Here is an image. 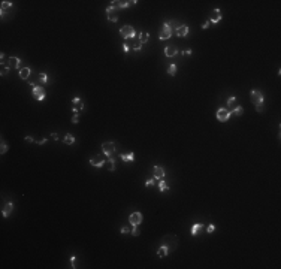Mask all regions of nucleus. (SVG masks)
<instances>
[{
	"mask_svg": "<svg viewBox=\"0 0 281 269\" xmlns=\"http://www.w3.org/2000/svg\"><path fill=\"white\" fill-rule=\"evenodd\" d=\"M120 36H121L123 39H126V41H130L136 36V31H135V28L132 26H124V27H121V30H120Z\"/></svg>",
	"mask_w": 281,
	"mask_h": 269,
	"instance_id": "f257e3e1",
	"label": "nucleus"
},
{
	"mask_svg": "<svg viewBox=\"0 0 281 269\" xmlns=\"http://www.w3.org/2000/svg\"><path fill=\"white\" fill-rule=\"evenodd\" d=\"M31 87H33V88H31V94H33V97H34L36 100H39V102L45 100L47 94H45V90H44L41 85H37V84H33Z\"/></svg>",
	"mask_w": 281,
	"mask_h": 269,
	"instance_id": "f03ea898",
	"label": "nucleus"
},
{
	"mask_svg": "<svg viewBox=\"0 0 281 269\" xmlns=\"http://www.w3.org/2000/svg\"><path fill=\"white\" fill-rule=\"evenodd\" d=\"M106 160H108L106 154H97V156H94V157L90 159V165L94 166V168H102V166H105Z\"/></svg>",
	"mask_w": 281,
	"mask_h": 269,
	"instance_id": "7ed1b4c3",
	"label": "nucleus"
},
{
	"mask_svg": "<svg viewBox=\"0 0 281 269\" xmlns=\"http://www.w3.org/2000/svg\"><path fill=\"white\" fill-rule=\"evenodd\" d=\"M162 242H163V245H166L169 250H174V248H177V245H178V238H177L175 235H166V236L162 239Z\"/></svg>",
	"mask_w": 281,
	"mask_h": 269,
	"instance_id": "20e7f679",
	"label": "nucleus"
},
{
	"mask_svg": "<svg viewBox=\"0 0 281 269\" xmlns=\"http://www.w3.org/2000/svg\"><path fill=\"white\" fill-rule=\"evenodd\" d=\"M70 106H72V111L75 114H79L82 109H84V102L81 97H73L72 102H70Z\"/></svg>",
	"mask_w": 281,
	"mask_h": 269,
	"instance_id": "39448f33",
	"label": "nucleus"
},
{
	"mask_svg": "<svg viewBox=\"0 0 281 269\" xmlns=\"http://www.w3.org/2000/svg\"><path fill=\"white\" fill-rule=\"evenodd\" d=\"M102 148H103V154H106L108 157L109 156H112L114 154V152L117 151V144L115 142H103L102 144Z\"/></svg>",
	"mask_w": 281,
	"mask_h": 269,
	"instance_id": "423d86ee",
	"label": "nucleus"
},
{
	"mask_svg": "<svg viewBox=\"0 0 281 269\" xmlns=\"http://www.w3.org/2000/svg\"><path fill=\"white\" fill-rule=\"evenodd\" d=\"M138 2L136 0H130V2H120V0H112L111 2V6H114L115 9H124V8H129L132 5H136Z\"/></svg>",
	"mask_w": 281,
	"mask_h": 269,
	"instance_id": "0eeeda50",
	"label": "nucleus"
},
{
	"mask_svg": "<svg viewBox=\"0 0 281 269\" xmlns=\"http://www.w3.org/2000/svg\"><path fill=\"white\" fill-rule=\"evenodd\" d=\"M250 100H251V103H254V105H262V103H263V94H262L259 90H253V91L250 93Z\"/></svg>",
	"mask_w": 281,
	"mask_h": 269,
	"instance_id": "6e6552de",
	"label": "nucleus"
},
{
	"mask_svg": "<svg viewBox=\"0 0 281 269\" xmlns=\"http://www.w3.org/2000/svg\"><path fill=\"white\" fill-rule=\"evenodd\" d=\"M106 15H108V20L111 23H117L118 21V9H115L114 6H108L106 8Z\"/></svg>",
	"mask_w": 281,
	"mask_h": 269,
	"instance_id": "1a4fd4ad",
	"label": "nucleus"
},
{
	"mask_svg": "<svg viewBox=\"0 0 281 269\" xmlns=\"http://www.w3.org/2000/svg\"><path fill=\"white\" fill-rule=\"evenodd\" d=\"M172 36V28L169 27V24L168 23H165L163 24V28H162V31H160V41H166V39H169V37Z\"/></svg>",
	"mask_w": 281,
	"mask_h": 269,
	"instance_id": "9d476101",
	"label": "nucleus"
},
{
	"mask_svg": "<svg viewBox=\"0 0 281 269\" xmlns=\"http://www.w3.org/2000/svg\"><path fill=\"white\" fill-rule=\"evenodd\" d=\"M230 111H227V109H224V108H220L218 111H217V120L218 121H227L229 118H230Z\"/></svg>",
	"mask_w": 281,
	"mask_h": 269,
	"instance_id": "9b49d317",
	"label": "nucleus"
},
{
	"mask_svg": "<svg viewBox=\"0 0 281 269\" xmlns=\"http://www.w3.org/2000/svg\"><path fill=\"white\" fill-rule=\"evenodd\" d=\"M6 66H8L9 69H20L21 60H20L18 57H9L8 61H6Z\"/></svg>",
	"mask_w": 281,
	"mask_h": 269,
	"instance_id": "f8f14e48",
	"label": "nucleus"
},
{
	"mask_svg": "<svg viewBox=\"0 0 281 269\" xmlns=\"http://www.w3.org/2000/svg\"><path fill=\"white\" fill-rule=\"evenodd\" d=\"M153 174H154V178H155V179H165L166 171H165L162 166H154V168H153Z\"/></svg>",
	"mask_w": 281,
	"mask_h": 269,
	"instance_id": "ddd939ff",
	"label": "nucleus"
},
{
	"mask_svg": "<svg viewBox=\"0 0 281 269\" xmlns=\"http://www.w3.org/2000/svg\"><path fill=\"white\" fill-rule=\"evenodd\" d=\"M221 18H223L221 11H220V9H212V12H211V18H209L211 24H217V23H220Z\"/></svg>",
	"mask_w": 281,
	"mask_h": 269,
	"instance_id": "4468645a",
	"label": "nucleus"
},
{
	"mask_svg": "<svg viewBox=\"0 0 281 269\" xmlns=\"http://www.w3.org/2000/svg\"><path fill=\"white\" fill-rule=\"evenodd\" d=\"M142 218H144V217H142V214H141V212H133V214L130 215V218H129V220H130L132 226H139V224L142 223Z\"/></svg>",
	"mask_w": 281,
	"mask_h": 269,
	"instance_id": "2eb2a0df",
	"label": "nucleus"
},
{
	"mask_svg": "<svg viewBox=\"0 0 281 269\" xmlns=\"http://www.w3.org/2000/svg\"><path fill=\"white\" fill-rule=\"evenodd\" d=\"M175 33H177V36L184 37V36H187V34H188V27H187L185 24H181L178 28H175Z\"/></svg>",
	"mask_w": 281,
	"mask_h": 269,
	"instance_id": "dca6fc26",
	"label": "nucleus"
},
{
	"mask_svg": "<svg viewBox=\"0 0 281 269\" xmlns=\"http://www.w3.org/2000/svg\"><path fill=\"white\" fill-rule=\"evenodd\" d=\"M12 209H14V203H12V202L5 203V206L2 208V214H3V217H9L11 212H12Z\"/></svg>",
	"mask_w": 281,
	"mask_h": 269,
	"instance_id": "f3484780",
	"label": "nucleus"
},
{
	"mask_svg": "<svg viewBox=\"0 0 281 269\" xmlns=\"http://www.w3.org/2000/svg\"><path fill=\"white\" fill-rule=\"evenodd\" d=\"M130 44H132V48L135 51H142V44H141V41L138 39L136 36L133 37V39H130Z\"/></svg>",
	"mask_w": 281,
	"mask_h": 269,
	"instance_id": "a211bd4d",
	"label": "nucleus"
},
{
	"mask_svg": "<svg viewBox=\"0 0 281 269\" xmlns=\"http://www.w3.org/2000/svg\"><path fill=\"white\" fill-rule=\"evenodd\" d=\"M177 52H178L177 47L169 45V47H166V48H165V55H166V57H174V55H177Z\"/></svg>",
	"mask_w": 281,
	"mask_h": 269,
	"instance_id": "6ab92c4d",
	"label": "nucleus"
},
{
	"mask_svg": "<svg viewBox=\"0 0 281 269\" xmlns=\"http://www.w3.org/2000/svg\"><path fill=\"white\" fill-rule=\"evenodd\" d=\"M236 106H238V103H236V97H235V96L229 97V99H227V108H226V109L232 112V111H233Z\"/></svg>",
	"mask_w": 281,
	"mask_h": 269,
	"instance_id": "aec40b11",
	"label": "nucleus"
},
{
	"mask_svg": "<svg viewBox=\"0 0 281 269\" xmlns=\"http://www.w3.org/2000/svg\"><path fill=\"white\" fill-rule=\"evenodd\" d=\"M202 230H204V224H202V223H196V224L191 227V235L196 236V235H199L200 232H202Z\"/></svg>",
	"mask_w": 281,
	"mask_h": 269,
	"instance_id": "412c9836",
	"label": "nucleus"
},
{
	"mask_svg": "<svg viewBox=\"0 0 281 269\" xmlns=\"http://www.w3.org/2000/svg\"><path fill=\"white\" fill-rule=\"evenodd\" d=\"M28 76H30V67H23L20 69V78L28 81Z\"/></svg>",
	"mask_w": 281,
	"mask_h": 269,
	"instance_id": "4be33fe9",
	"label": "nucleus"
},
{
	"mask_svg": "<svg viewBox=\"0 0 281 269\" xmlns=\"http://www.w3.org/2000/svg\"><path fill=\"white\" fill-rule=\"evenodd\" d=\"M120 159L123 162H133L135 160V154L133 152H127V154H120Z\"/></svg>",
	"mask_w": 281,
	"mask_h": 269,
	"instance_id": "5701e85b",
	"label": "nucleus"
},
{
	"mask_svg": "<svg viewBox=\"0 0 281 269\" xmlns=\"http://www.w3.org/2000/svg\"><path fill=\"white\" fill-rule=\"evenodd\" d=\"M138 39L141 41V44L144 45V44H147L148 42V39H150V34L147 33V31H141L139 33V36H138Z\"/></svg>",
	"mask_w": 281,
	"mask_h": 269,
	"instance_id": "b1692460",
	"label": "nucleus"
},
{
	"mask_svg": "<svg viewBox=\"0 0 281 269\" xmlns=\"http://www.w3.org/2000/svg\"><path fill=\"white\" fill-rule=\"evenodd\" d=\"M168 253H169V248L166 247V245H162L158 250H157V254H158V257H166L168 256Z\"/></svg>",
	"mask_w": 281,
	"mask_h": 269,
	"instance_id": "393cba45",
	"label": "nucleus"
},
{
	"mask_svg": "<svg viewBox=\"0 0 281 269\" xmlns=\"http://www.w3.org/2000/svg\"><path fill=\"white\" fill-rule=\"evenodd\" d=\"M63 142H64L66 145H72V144L75 142V138H73V135H70V133L64 135V138H63Z\"/></svg>",
	"mask_w": 281,
	"mask_h": 269,
	"instance_id": "a878e982",
	"label": "nucleus"
},
{
	"mask_svg": "<svg viewBox=\"0 0 281 269\" xmlns=\"http://www.w3.org/2000/svg\"><path fill=\"white\" fill-rule=\"evenodd\" d=\"M158 188H160V191H162V193H165V191L169 190V185L165 182V179H160V182H158Z\"/></svg>",
	"mask_w": 281,
	"mask_h": 269,
	"instance_id": "bb28decb",
	"label": "nucleus"
},
{
	"mask_svg": "<svg viewBox=\"0 0 281 269\" xmlns=\"http://www.w3.org/2000/svg\"><path fill=\"white\" fill-rule=\"evenodd\" d=\"M105 166H106V168H108V171H111V172H112V171H115V163H114V160H112V159H108V160H106V163H105Z\"/></svg>",
	"mask_w": 281,
	"mask_h": 269,
	"instance_id": "cd10ccee",
	"label": "nucleus"
},
{
	"mask_svg": "<svg viewBox=\"0 0 281 269\" xmlns=\"http://www.w3.org/2000/svg\"><path fill=\"white\" fill-rule=\"evenodd\" d=\"M39 84H47L48 82V75L47 73H39Z\"/></svg>",
	"mask_w": 281,
	"mask_h": 269,
	"instance_id": "c85d7f7f",
	"label": "nucleus"
},
{
	"mask_svg": "<svg viewBox=\"0 0 281 269\" xmlns=\"http://www.w3.org/2000/svg\"><path fill=\"white\" fill-rule=\"evenodd\" d=\"M12 6V2H8V0H3L2 2V14H5V11L8 9V8H11Z\"/></svg>",
	"mask_w": 281,
	"mask_h": 269,
	"instance_id": "c756f323",
	"label": "nucleus"
},
{
	"mask_svg": "<svg viewBox=\"0 0 281 269\" xmlns=\"http://www.w3.org/2000/svg\"><path fill=\"white\" fill-rule=\"evenodd\" d=\"M168 75H171V76L177 75V64H171V66L168 67Z\"/></svg>",
	"mask_w": 281,
	"mask_h": 269,
	"instance_id": "7c9ffc66",
	"label": "nucleus"
},
{
	"mask_svg": "<svg viewBox=\"0 0 281 269\" xmlns=\"http://www.w3.org/2000/svg\"><path fill=\"white\" fill-rule=\"evenodd\" d=\"M232 112H233V114H236V115H242V114H244V108L238 105V106H236V108H235Z\"/></svg>",
	"mask_w": 281,
	"mask_h": 269,
	"instance_id": "2f4dec72",
	"label": "nucleus"
},
{
	"mask_svg": "<svg viewBox=\"0 0 281 269\" xmlns=\"http://www.w3.org/2000/svg\"><path fill=\"white\" fill-rule=\"evenodd\" d=\"M130 232H132L133 236H139V235H141V230L138 229V226H133V227L130 229Z\"/></svg>",
	"mask_w": 281,
	"mask_h": 269,
	"instance_id": "473e14b6",
	"label": "nucleus"
},
{
	"mask_svg": "<svg viewBox=\"0 0 281 269\" xmlns=\"http://www.w3.org/2000/svg\"><path fill=\"white\" fill-rule=\"evenodd\" d=\"M11 69L6 66V64H2V70H0V75L2 76H5V75H8V72H9Z\"/></svg>",
	"mask_w": 281,
	"mask_h": 269,
	"instance_id": "72a5a7b5",
	"label": "nucleus"
},
{
	"mask_svg": "<svg viewBox=\"0 0 281 269\" xmlns=\"http://www.w3.org/2000/svg\"><path fill=\"white\" fill-rule=\"evenodd\" d=\"M69 265H70V268H72V269H75V268H76V257H75V256H72V257H70Z\"/></svg>",
	"mask_w": 281,
	"mask_h": 269,
	"instance_id": "f704fd0d",
	"label": "nucleus"
},
{
	"mask_svg": "<svg viewBox=\"0 0 281 269\" xmlns=\"http://www.w3.org/2000/svg\"><path fill=\"white\" fill-rule=\"evenodd\" d=\"M34 142L39 144V145H44V144H47V139H45V138H39V139L34 138Z\"/></svg>",
	"mask_w": 281,
	"mask_h": 269,
	"instance_id": "c9c22d12",
	"label": "nucleus"
},
{
	"mask_svg": "<svg viewBox=\"0 0 281 269\" xmlns=\"http://www.w3.org/2000/svg\"><path fill=\"white\" fill-rule=\"evenodd\" d=\"M8 148H9V147H8V145L2 141V148H0V152H2V154H5V152L8 151Z\"/></svg>",
	"mask_w": 281,
	"mask_h": 269,
	"instance_id": "e433bc0d",
	"label": "nucleus"
},
{
	"mask_svg": "<svg viewBox=\"0 0 281 269\" xmlns=\"http://www.w3.org/2000/svg\"><path fill=\"white\" fill-rule=\"evenodd\" d=\"M154 182H155V178H150V179H147V181H145V185H147V187H151Z\"/></svg>",
	"mask_w": 281,
	"mask_h": 269,
	"instance_id": "4c0bfd02",
	"label": "nucleus"
},
{
	"mask_svg": "<svg viewBox=\"0 0 281 269\" xmlns=\"http://www.w3.org/2000/svg\"><path fill=\"white\" fill-rule=\"evenodd\" d=\"M214 230H215V226H214V224H209V226L207 227V232H208V233H212Z\"/></svg>",
	"mask_w": 281,
	"mask_h": 269,
	"instance_id": "58836bf2",
	"label": "nucleus"
},
{
	"mask_svg": "<svg viewBox=\"0 0 281 269\" xmlns=\"http://www.w3.org/2000/svg\"><path fill=\"white\" fill-rule=\"evenodd\" d=\"M256 111H257L259 114H260V112H263V111H265V106H263V103H262V105H256Z\"/></svg>",
	"mask_w": 281,
	"mask_h": 269,
	"instance_id": "ea45409f",
	"label": "nucleus"
},
{
	"mask_svg": "<svg viewBox=\"0 0 281 269\" xmlns=\"http://www.w3.org/2000/svg\"><path fill=\"white\" fill-rule=\"evenodd\" d=\"M129 232H130V229H129L127 226H124V227L121 229V233H124V235H126V233H129Z\"/></svg>",
	"mask_w": 281,
	"mask_h": 269,
	"instance_id": "a19ab883",
	"label": "nucleus"
},
{
	"mask_svg": "<svg viewBox=\"0 0 281 269\" xmlns=\"http://www.w3.org/2000/svg\"><path fill=\"white\" fill-rule=\"evenodd\" d=\"M50 138H51V139H53V141H58V139H60V138H58V135H57V133H51V136H50Z\"/></svg>",
	"mask_w": 281,
	"mask_h": 269,
	"instance_id": "79ce46f5",
	"label": "nucleus"
},
{
	"mask_svg": "<svg viewBox=\"0 0 281 269\" xmlns=\"http://www.w3.org/2000/svg\"><path fill=\"white\" fill-rule=\"evenodd\" d=\"M78 120H79V118H78V114H75L73 117H72V123H73V124H76V123H78Z\"/></svg>",
	"mask_w": 281,
	"mask_h": 269,
	"instance_id": "37998d69",
	"label": "nucleus"
},
{
	"mask_svg": "<svg viewBox=\"0 0 281 269\" xmlns=\"http://www.w3.org/2000/svg\"><path fill=\"white\" fill-rule=\"evenodd\" d=\"M209 26H211V21H209V20H208V21H207V23H205V24H204V26H202V28H204V30H207V28H208V27H209Z\"/></svg>",
	"mask_w": 281,
	"mask_h": 269,
	"instance_id": "c03bdc74",
	"label": "nucleus"
},
{
	"mask_svg": "<svg viewBox=\"0 0 281 269\" xmlns=\"http://www.w3.org/2000/svg\"><path fill=\"white\" fill-rule=\"evenodd\" d=\"M123 48H124V52H129V51H130V47H129L127 44H124V45H123Z\"/></svg>",
	"mask_w": 281,
	"mask_h": 269,
	"instance_id": "a18cd8bd",
	"label": "nucleus"
},
{
	"mask_svg": "<svg viewBox=\"0 0 281 269\" xmlns=\"http://www.w3.org/2000/svg\"><path fill=\"white\" fill-rule=\"evenodd\" d=\"M182 54H184V55H190V54H191V50H184Z\"/></svg>",
	"mask_w": 281,
	"mask_h": 269,
	"instance_id": "49530a36",
	"label": "nucleus"
}]
</instances>
